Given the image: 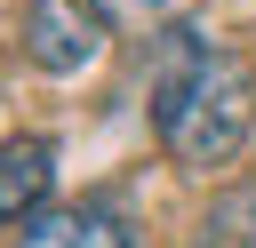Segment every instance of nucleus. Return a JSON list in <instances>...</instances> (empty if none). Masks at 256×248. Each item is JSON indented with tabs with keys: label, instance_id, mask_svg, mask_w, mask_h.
Listing matches in <instances>:
<instances>
[{
	"label": "nucleus",
	"instance_id": "nucleus-4",
	"mask_svg": "<svg viewBox=\"0 0 256 248\" xmlns=\"http://www.w3.org/2000/svg\"><path fill=\"white\" fill-rule=\"evenodd\" d=\"M56 192V144L48 136H8L0 144V224H32Z\"/></svg>",
	"mask_w": 256,
	"mask_h": 248
},
{
	"label": "nucleus",
	"instance_id": "nucleus-2",
	"mask_svg": "<svg viewBox=\"0 0 256 248\" xmlns=\"http://www.w3.org/2000/svg\"><path fill=\"white\" fill-rule=\"evenodd\" d=\"M96 48H104V24L80 0H24V56L40 72H80L96 64Z\"/></svg>",
	"mask_w": 256,
	"mask_h": 248
},
{
	"label": "nucleus",
	"instance_id": "nucleus-3",
	"mask_svg": "<svg viewBox=\"0 0 256 248\" xmlns=\"http://www.w3.org/2000/svg\"><path fill=\"white\" fill-rule=\"evenodd\" d=\"M16 248H144V240L112 200H80V208H40L32 224H16Z\"/></svg>",
	"mask_w": 256,
	"mask_h": 248
},
{
	"label": "nucleus",
	"instance_id": "nucleus-5",
	"mask_svg": "<svg viewBox=\"0 0 256 248\" xmlns=\"http://www.w3.org/2000/svg\"><path fill=\"white\" fill-rule=\"evenodd\" d=\"M96 24H120V32H144V24H176L184 0H80Z\"/></svg>",
	"mask_w": 256,
	"mask_h": 248
},
{
	"label": "nucleus",
	"instance_id": "nucleus-6",
	"mask_svg": "<svg viewBox=\"0 0 256 248\" xmlns=\"http://www.w3.org/2000/svg\"><path fill=\"white\" fill-rule=\"evenodd\" d=\"M248 216H256V192H240V200H224V208H216V216L200 224V240H192V248H248V240H256V232H240Z\"/></svg>",
	"mask_w": 256,
	"mask_h": 248
},
{
	"label": "nucleus",
	"instance_id": "nucleus-1",
	"mask_svg": "<svg viewBox=\"0 0 256 248\" xmlns=\"http://www.w3.org/2000/svg\"><path fill=\"white\" fill-rule=\"evenodd\" d=\"M152 128H160V152L176 168H224L240 160L248 128H256V64L200 40V32H168V64L152 80Z\"/></svg>",
	"mask_w": 256,
	"mask_h": 248
}]
</instances>
